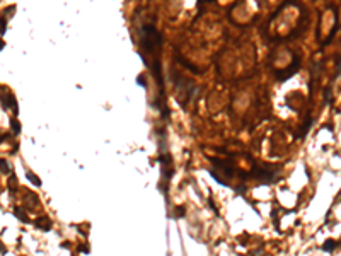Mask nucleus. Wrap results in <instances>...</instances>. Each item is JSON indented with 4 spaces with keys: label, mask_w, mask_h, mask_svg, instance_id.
Here are the masks:
<instances>
[{
    "label": "nucleus",
    "mask_w": 341,
    "mask_h": 256,
    "mask_svg": "<svg viewBox=\"0 0 341 256\" xmlns=\"http://www.w3.org/2000/svg\"><path fill=\"white\" fill-rule=\"evenodd\" d=\"M162 43V36L161 32L155 29V26L152 24H145L142 27V46L145 51L152 53L155 50V46H159Z\"/></svg>",
    "instance_id": "obj_1"
},
{
    "label": "nucleus",
    "mask_w": 341,
    "mask_h": 256,
    "mask_svg": "<svg viewBox=\"0 0 341 256\" xmlns=\"http://www.w3.org/2000/svg\"><path fill=\"white\" fill-rule=\"evenodd\" d=\"M14 214H16V217H17V219H21V220H22V222H26V224L29 222L27 215L24 214V210H22V208H16V210H14Z\"/></svg>",
    "instance_id": "obj_5"
},
{
    "label": "nucleus",
    "mask_w": 341,
    "mask_h": 256,
    "mask_svg": "<svg viewBox=\"0 0 341 256\" xmlns=\"http://www.w3.org/2000/svg\"><path fill=\"white\" fill-rule=\"evenodd\" d=\"M208 203H210V207H212V210H213V212H215V214H217V215H219V210H217V207H215V203H213V202H212V198H210V200H208Z\"/></svg>",
    "instance_id": "obj_13"
},
{
    "label": "nucleus",
    "mask_w": 341,
    "mask_h": 256,
    "mask_svg": "<svg viewBox=\"0 0 341 256\" xmlns=\"http://www.w3.org/2000/svg\"><path fill=\"white\" fill-rule=\"evenodd\" d=\"M338 246V243H336L334 239H328L324 244H322V251H326V253H331V251H334V248Z\"/></svg>",
    "instance_id": "obj_3"
},
{
    "label": "nucleus",
    "mask_w": 341,
    "mask_h": 256,
    "mask_svg": "<svg viewBox=\"0 0 341 256\" xmlns=\"http://www.w3.org/2000/svg\"><path fill=\"white\" fill-rule=\"evenodd\" d=\"M3 32H5V19L0 17V34H3Z\"/></svg>",
    "instance_id": "obj_12"
},
{
    "label": "nucleus",
    "mask_w": 341,
    "mask_h": 256,
    "mask_svg": "<svg viewBox=\"0 0 341 256\" xmlns=\"http://www.w3.org/2000/svg\"><path fill=\"white\" fill-rule=\"evenodd\" d=\"M3 46H5V45H3V41H2V39H0V51L3 50Z\"/></svg>",
    "instance_id": "obj_14"
},
{
    "label": "nucleus",
    "mask_w": 341,
    "mask_h": 256,
    "mask_svg": "<svg viewBox=\"0 0 341 256\" xmlns=\"http://www.w3.org/2000/svg\"><path fill=\"white\" fill-rule=\"evenodd\" d=\"M34 225L41 230H50L51 229V220L48 217H41V219H36L34 220Z\"/></svg>",
    "instance_id": "obj_2"
},
{
    "label": "nucleus",
    "mask_w": 341,
    "mask_h": 256,
    "mask_svg": "<svg viewBox=\"0 0 341 256\" xmlns=\"http://www.w3.org/2000/svg\"><path fill=\"white\" fill-rule=\"evenodd\" d=\"M333 99H331V87H326L324 89V102L326 104H329Z\"/></svg>",
    "instance_id": "obj_7"
},
{
    "label": "nucleus",
    "mask_w": 341,
    "mask_h": 256,
    "mask_svg": "<svg viewBox=\"0 0 341 256\" xmlns=\"http://www.w3.org/2000/svg\"><path fill=\"white\" fill-rule=\"evenodd\" d=\"M26 176H27V179H29V181H31L34 186H41V179H39L38 176H36V174H32L31 171H27V173H26Z\"/></svg>",
    "instance_id": "obj_4"
},
{
    "label": "nucleus",
    "mask_w": 341,
    "mask_h": 256,
    "mask_svg": "<svg viewBox=\"0 0 341 256\" xmlns=\"http://www.w3.org/2000/svg\"><path fill=\"white\" fill-rule=\"evenodd\" d=\"M10 126H12V131H14L16 135H17V133H21V125L17 123V120H16V118L10 120Z\"/></svg>",
    "instance_id": "obj_6"
},
{
    "label": "nucleus",
    "mask_w": 341,
    "mask_h": 256,
    "mask_svg": "<svg viewBox=\"0 0 341 256\" xmlns=\"http://www.w3.org/2000/svg\"><path fill=\"white\" fill-rule=\"evenodd\" d=\"M184 214H186V210H184V207H177V208H176V214H174V217H176V219H181V217H183Z\"/></svg>",
    "instance_id": "obj_9"
},
{
    "label": "nucleus",
    "mask_w": 341,
    "mask_h": 256,
    "mask_svg": "<svg viewBox=\"0 0 341 256\" xmlns=\"http://www.w3.org/2000/svg\"><path fill=\"white\" fill-rule=\"evenodd\" d=\"M0 166H2V171L3 173H10V166L5 159H0Z\"/></svg>",
    "instance_id": "obj_8"
},
{
    "label": "nucleus",
    "mask_w": 341,
    "mask_h": 256,
    "mask_svg": "<svg viewBox=\"0 0 341 256\" xmlns=\"http://www.w3.org/2000/svg\"><path fill=\"white\" fill-rule=\"evenodd\" d=\"M137 84L145 87V86H147V80H145V77H143V75H138V77H137Z\"/></svg>",
    "instance_id": "obj_10"
},
{
    "label": "nucleus",
    "mask_w": 341,
    "mask_h": 256,
    "mask_svg": "<svg viewBox=\"0 0 341 256\" xmlns=\"http://www.w3.org/2000/svg\"><path fill=\"white\" fill-rule=\"evenodd\" d=\"M79 251H80V253H84V254H87V253H90V248L85 246V244H82V246H79Z\"/></svg>",
    "instance_id": "obj_11"
}]
</instances>
